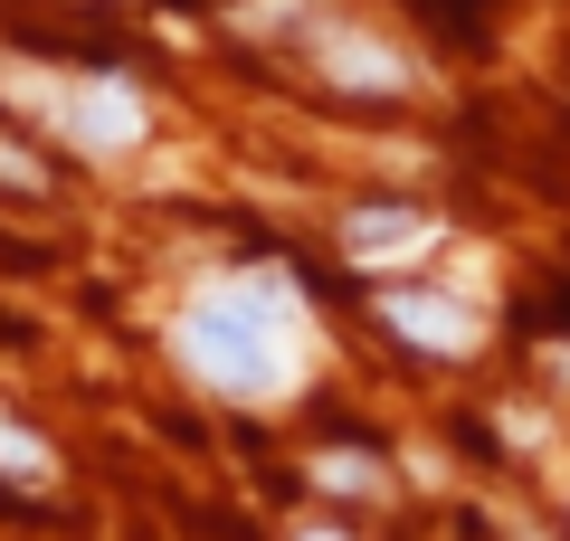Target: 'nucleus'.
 I'll use <instances>...</instances> for the list:
<instances>
[{"mask_svg":"<svg viewBox=\"0 0 570 541\" xmlns=\"http://www.w3.org/2000/svg\"><path fill=\"white\" fill-rule=\"evenodd\" d=\"M314 58H324L333 86H352V96H409V58L381 39H362V29H314Z\"/></svg>","mask_w":570,"mask_h":541,"instance_id":"obj_2","label":"nucleus"},{"mask_svg":"<svg viewBox=\"0 0 570 541\" xmlns=\"http://www.w3.org/2000/svg\"><path fill=\"white\" fill-rule=\"evenodd\" d=\"M390 333H409V342H428V352H466L475 342V314L456 295H428V285H390Z\"/></svg>","mask_w":570,"mask_h":541,"instance_id":"obj_4","label":"nucleus"},{"mask_svg":"<svg viewBox=\"0 0 570 541\" xmlns=\"http://www.w3.org/2000/svg\"><path fill=\"white\" fill-rule=\"evenodd\" d=\"M343 247L362 266H390V257H419V247H438V219L428 209H352Z\"/></svg>","mask_w":570,"mask_h":541,"instance_id":"obj_5","label":"nucleus"},{"mask_svg":"<svg viewBox=\"0 0 570 541\" xmlns=\"http://www.w3.org/2000/svg\"><path fill=\"white\" fill-rule=\"evenodd\" d=\"M295 304L276 276H238L181 314V361L228 400H285L295 390Z\"/></svg>","mask_w":570,"mask_h":541,"instance_id":"obj_1","label":"nucleus"},{"mask_svg":"<svg viewBox=\"0 0 570 541\" xmlns=\"http://www.w3.org/2000/svg\"><path fill=\"white\" fill-rule=\"evenodd\" d=\"M305 541H343V532H305Z\"/></svg>","mask_w":570,"mask_h":541,"instance_id":"obj_7","label":"nucleus"},{"mask_svg":"<svg viewBox=\"0 0 570 541\" xmlns=\"http://www.w3.org/2000/svg\"><path fill=\"white\" fill-rule=\"evenodd\" d=\"M0 475H29V484L48 475V446L29 437V427H10V419H0Z\"/></svg>","mask_w":570,"mask_h":541,"instance_id":"obj_6","label":"nucleus"},{"mask_svg":"<svg viewBox=\"0 0 570 541\" xmlns=\"http://www.w3.org/2000/svg\"><path fill=\"white\" fill-rule=\"evenodd\" d=\"M67 124H77V142H96V153H134L142 142V96L124 77H96V86H77Z\"/></svg>","mask_w":570,"mask_h":541,"instance_id":"obj_3","label":"nucleus"}]
</instances>
